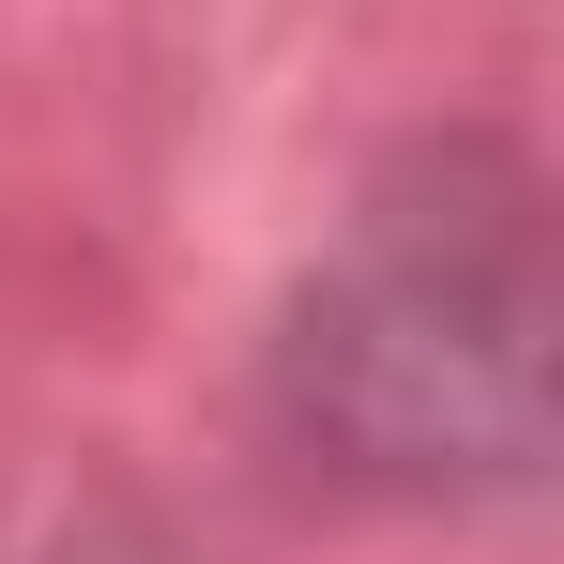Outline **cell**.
<instances>
[{"label": "cell", "mask_w": 564, "mask_h": 564, "mask_svg": "<svg viewBox=\"0 0 564 564\" xmlns=\"http://www.w3.org/2000/svg\"><path fill=\"white\" fill-rule=\"evenodd\" d=\"M550 184L519 138H397L260 351V427L336 503H519L550 473Z\"/></svg>", "instance_id": "1"}]
</instances>
